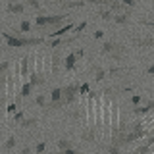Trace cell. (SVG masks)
I'll use <instances>...</instances> for the list:
<instances>
[{
  "instance_id": "cell-1",
  "label": "cell",
  "mask_w": 154,
  "mask_h": 154,
  "mask_svg": "<svg viewBox=\"0 0 154 154\" xmlns=\"http://www.w3.org/2000/svg\"><path fill=\"white\" fill-rule=\"evenodd\" d=\"M2 37L6 38L8 46H29V45H41L42 38H29V37H16V35H10V33L4 31Z\"/></svg>"
},
{
  "instance_id": "cell-2",
  "label": "cell",
  "mask_w": 154,
  "mask_h": 154,
  "mask_svg": "<svg viewBox=\"0 0 154 154\" xmlns=\"http://www.w3.org/2000/svg\"><path fill=\"white\" fill-rule=\"evenodd\" d=\"M67 16L66 14H56V16H37L35 17V23L37 27H48V25H58V23H62Z\"/></svg>"
},
{
  "instance_id": "cell-3",
  "label": "cell",
  "mask_w": 154,
  "mask_h": 154,
  "mask_svg": "<svg viewBox=\"0 0 154 154\" xmlns=\"http://www.w3.org/2000/svg\"><path fill=\"white\" fill-rule=\"evenodd\" d=\"M102 52H104V54H112L114 58H118L119 54H123V52H125V46H123V45H119V42L110 41V42H104Z\"/></svg>"
},
{
  "instance_id": "cell-4",
  "label": "cell",
  "mask_w": 154,
  "mask_h": 154,
  "mask_svg": "<svg viewBox=\"0 0 154 154\" xmlns=\"http://www.w3.org/2000/svg\"><path fill=\"white\" fill-rule=\"evenodd\" d=\"M75 25H73V21H69V23H66L64 27H60V29H54V31H48L46 35L50 37V38H58V37H62V35H66L67 31H73Z\"/></svg>"
},
{
  "instance_id": "cell-5",
  "label": "cell",
  "mask_w": 154,
  "mask_h": 154,
  "mask_svg": "<svg viewBox=\"0 0 154 154\" xmlns=\"http://www.w3.org/2000/svg\"><path fill=\"white\" fill-rule=\"evenodd\" d=\"M6 12H10V14H23V12H25V4H21V2H12V4H8Z\"/></svg>"
},
{
  "instance_id": "cell-6",
  "label": "cell",
  "mask_w": 154,
  "mask_h": 154,
  "mask_svg": "<svg viewBox=\"0 0 154 154\" xmlns=\"http://www.w3.org/2000/svg\"><path fill=\"white\" fill-rule=\"evenodd\" d=\"M112 21L119 23V25H125V23H129V16H127V14H114Z\"/></svg>"
},
{
  "instance_id": "cell-7",
  "label": "cell",
  "mask_w": 154,
  "mask_h": 154,
  "mask_svg": "<svg viewBox=\"0 0 154 154\" xmlns=\"http://www.w3.org/2000/svg\"><path fill=\"white\" fill-rule=\"evenodd\" d=\"M137 46H152L154 45V37H146V38H135Z\"/></svg>"
},
{
  "instance_id": "cell-8",
  "label": "cell",
  "mask_w": 154,
  "mask_h": 154,
  "mask_svg": "<svg viewBox=\"0 0 154 154\" xmlns=\"http://www.w3.org/2000/svg\"><path fill=\"white\" fill-rule=\"evenodd\" d=\"M75 58H77V56L73 54V52H71V54L66 58V67H67V69H71V67L75 66Z\"/></svg>"
},
{
  "instance_id": "cell-9",
  "label": "cell",
  "mask_w": 154,
  "mask_h": 154,
  "mask_svg": "<svg viewBox=\"0 0 154 154\" xmlns=\"http://www.w3.org/2000/svg\"><path fill=\"white\" fill-rule=\"evenodd\" d=\"M35 8V10H38L41 8V0H25V8Z\"/></svg>"
},
{
  "instance_id": "cell-10",
  "label": "cell",
  "mask_w": 154,
  "mask_h": 154,
  "mask_svg": "<svg viewBox=\"0 0 154 154\" xmlns=\"http://www.w3.org/2000/svg\"><path fill=\"white\" fill-rule=\"evenodd\" d=\"M85 27H87V21H81L79 25H75V29H73V35H75V37H79V35H81V31H83Z\"/></svg>"
},
{
  "instance_id": "cell-11",
  "label": "cell",
  "mask_w": 154,
  "mask_h": 154,
  "mask_svg": "<svg viewBox=\"0 0 154 154\" xmlns=\"http://www.w3.org/2000/svg\"><path fill=\"white\" fill-rule=\"evenodd\" d=\"M19 31H23V33H27V31H31V23L27 21V19H23L21 23H19Z\"/></svg>"
},
{
  "instance_id": "cell-12",
  "label": "cell",
  "mask_w": 154,
  "mask_h": 154,
  "mask_svg": "<svg viewBox=\"0 0 154 154\" xmlns=\"http://www.w3.org/2000/svg\"><path fill=\"white\" fill-rule=\"evenodd\" d=\"M98 16L102 17V19H112V17H114V14L110 12V10H100V12H98Z\"/></svg>"
},
{
  "instance_id": "cell-13",
  "label": "cell",
  "mask_w": 154,
  "mask_h": 154,
  "mask_svg": "<svg viewBox=\"0 0 154 154\" xmlns=\"http://www.w3.org/2000/svg\"><path fill=\"white\" fill-rule=\"evenodd\" d=\"M116 2L123 4V6H127V8H135V0H116Z\"/></svg>"
},
{
  "instance_id": "cell-14",
  "label": "cell",
  "mask_w": 154,
  "mask_h": 154,
  "mask_svg": "<svg viewBox=\"0 0 154 154\" xmlns=\"http://www.w3.org/2000/svg\"><path fill=\"white\" fill-rule=\"evenodd\" d=\"M141 23H143V25H148V27H150L152 31H154V21H148V19H141Z\"/></svg>"
},
{
  "instance_id": "cell-15",
  "label": "cell",
  "mask_w": 154,
  "mask_h": 154,
  "mask_svg": "<svg viewBox=\"0 0 154 154\" xmlns=\"http://www.w3.org/2000/svg\"><path fill=\"white\" fill-rule=\"evenodd\" d=\"M102 35H104V31H100V29H98V31H94V38H100Z\"/></svg>"
},
{
  "instance_id": "cell-16",
  "label": "cell",
  "mask_w": 154,
  "mask_h": 154,
  "mask_svg": "<svg viewBox=\"0 0 154 154\" xmlns=\"http://www.w3.org/2000/svg\"><path fill=\"white\" fill-rule=\"evenodd\" d=\"M73 54H75V56H83V48H77Z\"/></svg>"
},
{
  "instance_id": "cell-17",
  "label": "cell",
  "mask_w": 154,
  "mask_h": 154,
  "mask_svg": "<svg viewBox=\"0 0 154 154\" xmlns=\"http://www.w3.org/2000/svg\"><path fill=\"white\" fill-rule=\"evenodd\" d=\"M6 67H8V64H6V62H0V71H4Z\"/></svg>"
},
{
  "instance_id": "cell-18",
  "label": "cell",
  "mask_w": 154,
  "mask_h": 154,
  "mask_svg": "<svg viewBox=\"0 0 154 154\" xmlns=\"http://www.w3.org/2000/svg\"><path fill=\"white\" fill-rule=\"evenodd\" d=\"M52 2H54V4H62V6H64V4H66V0H52Z\"/></svg>"
},
{
  "instance_id": "cell-19",
  "label": "cell",
  "mask_w": 154,
  "mask_h": 154,
  "mask_svg": "<svg viewBox=\"0 0 154 154\" xmlns=\"http://www.w3.org/2000/svg\"><path fill=\"white\" fill-rule=\"evenodd\" d=\"M148 71H150V73H154V66H152V67H150V69H148Z\"/></svg>"
},
{
  "instance_id": "cell-20",
  "label": "cell",
  "mask_w": 154,
  "mask_h": 154,
  "mask_svg": "<svg viewBox=\"0 0 154 154\" xmlns=\"http://www.w3.org/2000/svg\"><path fill=\"white\" fill-rule=\"evenodd\" d=\"M152 2H154V0H152Z\"/></svg>"
},
{
  "instance_id": "cell-21",
  "label": "cell",
  "mask_w": 154,
  "mask_h": 154,
  "mask_svg": "<svg viewBox=\"0 0 154 154\" xmlns=\"http://www.w3.org/2000/svg\"><path fill=\"white\" fill-rule=\"evenodd\" d=\"M0 14H2V12H0Z\"/></svg>"
}]
</instances>
